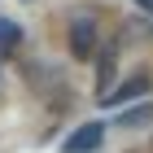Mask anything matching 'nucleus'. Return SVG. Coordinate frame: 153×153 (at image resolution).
I'll list each match as a JSON object with an SVG mask.
<instances>
[{
  "label": "nucleus",
  "mask_w": 153,
  "mask_h": 153,
  "mask_svg": "<svg viewBox=\"0 0 153 153\" xmlns=\"http://www.w3.org/2000/svg\"><path fill=\"white\" fill-rule=\"evenodd\" d=\"M96 39H101V31H96L92 18H70V26H66V44H70V57H74V61H92Z\"/></svg>",
  "instance_id": "1"
},
{
  "label": "nucleus",
  "mask_w": 153,
  "mask_h": 153,
  "mask_svg": "<svg viewBox=\"0 0 153 153\" xmlns=\"http://www.w3.org/2000/svg\"><path fill=\"white\" fill-rule=\"evenodd\" d=\"M101 140H105V123H83V127H74L66 136L61 149L66 153H92V149H101Z\"/></svg>",
  "instance_id": "2"
},
{
  "label": "nucleus",
  "mask_w": 153,
  "mask_h": 153,
  "mask_svg": "<svg viewBox=\"0 0 153 153\" xmlns=\"http://www.w3.org/2000/svg\"><path fill=\"white\" fill-rule=\"evenodd\" d=\"M149 83H153V79H149V70H140V74H131L123 88H114V92H109L101 105H123V101H136L140 92H149Z\"/></svg>",
  "instance_id": "3"
},
{
  "label": "nucleus",
  "mask_w": 153,
  "mask_h": 153,
  "mask_svg": "<svg viewBox=\"0 0 153 153\" xmlns=\"http://www.w3.org/2000/svg\"><path fill=\"white\" fill-rule=\"evenodd\" d=\"M114 74H118V57L105 53V57H101V70H96V92H101V101L114 92Z\"/></svg>",
  "instance_id": "4"
},
{
  "label": "nucleus",
  "mask_w": 153,
  "mask_h": 153,
  "mask_svg": "<svg viewBox=\"0 0 153 153\" xmlns=\"http://www.w3.org/2000/svg\"><path fill=\"white\" fill-rule=\"evenodd\" d=\"M149 123H153V101H140V105H131L127 114L118 118V127H131V131H136V127H149Z\"/></svg>",
  "instance_id": "5"
},
{
  "label": "nucleus",
  "mask_w": 153,
  "mask_h": 153,
  "mask_svg": "<svg viewBox=\"0 0 153 153\" xmlns=\"http://www.w3.org/2000/svg\"><path fill=\"white\" fill-rule=\"evenodd\" d=\"M18 39H22L18 22H13V18H0V57H9L13 48H18Z\"/></svg>",
  "instance_id": "6"
},
{
  "label": "nucleus",
  "mask_w": 153,
  "mask_h": 153,
  "mask_svg": "<svg viewBox=\"0 0 153 153\" xmlns=\"http://www.w3.org/2000/svg\"><path fill=\"white\" fill-rule=\"evenodd\" d=\"M136 4H140V9H153V0H136Z\"/></svg>",
  "instance_id": "7"
}]
</instances>
